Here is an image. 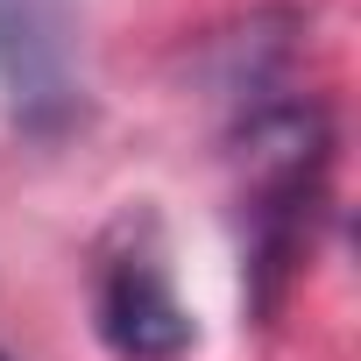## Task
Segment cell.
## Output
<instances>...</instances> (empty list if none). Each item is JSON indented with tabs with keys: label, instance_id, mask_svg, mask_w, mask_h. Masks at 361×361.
Wrapping results in <instances>:
<instances>
[{
	"label": "cell",
	"instance_id": "obj_1",
	"mask_svg": "<svg viewBox=\"0 0 361 361\" xmlns=\"http://www.w3.org/2000/svg\"><path fill=\"white\" fill-rule=\"evenodd\" d=\"M0 99L36 135H57L78 114V15H71V0H0Z\"/></svg>",
	"mask_w": 361,
	"mask_h": 361
},
{
	"label": "cell",
	"instance_id": "obj_2",
	"mask_svg": "<svg viewBox=\"0 0 361 361\" xmlns=\"http://www.w3.org/2000/svg\"><path fill=\"white\" fill-rule=\"evenodd\" d=\"M99 333L128 361H177L192 347V312L177 305L156 255H114L99 269Z\"/></svg>",
	"mask_w": 361,
	"mask_h": 361
},
{
	"label": "cell",
	"instance_id": "obj_3",
	"mask_svg": "<svg viewBox=\"0 0 361 361\" xmlns=\"http://www.w3.org/2000/svg\"><path fill=\"white\" fill-rule=\"evenodd\" d=\"M0 361H8V354H0Z\"/></svg>",
	"mask_w": 361,
	"mask_h": 361
}]
</instances>
